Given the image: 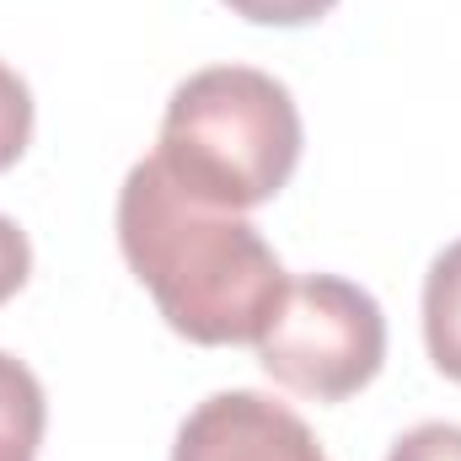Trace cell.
Segmentation results:
<instances>
[{
  "mask_svg": "<svg viewBox=\"0 0 461 461\" xmlns=\"http://www.w3.org/2000/svg\"><path fill=\"white\" fill-rule=\"evenodd\" d=\"M118 247L167 328L204 348L258 344L290 279L258 226L177 188L156 156L118 188Z\"/></svg>",
  "mask_w": 461,
  "mask_h": 461,
  "instance_id": "1",
  "label": "cell"
},
{
  "mask_svg": "<svg viewBox=\"0 0 461 461\" xmlns=\"http://www.w3.org/2000/svg\"><path fill=\"white\" fill-rule=\"evenodd\" d=\"M161 172L204 204L258 210L301 161V108L285 81L252 65H210L188 76L161 118Z\"/></svg>",
  "mask_w": 461,
  "mask_h": 461,
  "instance_id": "2",
  "label": "cell"
},
{
  "mask_svg": "<svg viewBox=\"0 0 461 461\" xmlns=\"http://www.w3.org/2000/svg\"><path fill=\"white\" fill-rule=\"evenodd\" d=\"M386 317L381 301L339 274L285 279L274 317L258 333V365L317 402H344L381 375Z\"/></svg>",
  "mask_w": 461,
  "mask_h": 461,
  "instance_id": "3",
  "label": "cell"
},
{
  "mask_svg": "<svg viewBox=\"0 0 461 461\" xmlns=\"http://www.w3.org/2000/svg\"><path fill=\"white\" fill-rule=\"evenodd\" d=\"M172 461H328L301 413L263 392H215L204 397L183 429Z\"/></svg>",
  "mask_w": 461,
  "mask_h": 461,
  "instance_id": "4",
  "label": "cell"
},
{
  "mask_svg": "<svg viewBox=\"0 0 461 461\" xmlns=\"http://www.w3.org/2000/svg\"><path fill=\"white\" fill-rule=\"evenodd\" d=\"M424 344L440 375L461 381V241H451L424 279Z\"/></svg>",
  "mask_w": 461,
  "mask_h": 461,
  "instance_id": "5",
  "label": "cell"
},
{
  "mask_svg": "<svg viewBox=\"0 0 461 461\" xmlns=\"http://www.w3.org/2000/svg\"><path fill=\"white\" fill-rule=\"evenodd\" d=\"M43 424H49V402L38 375L16 354H0V461H38Z\"/></svg>",
  "mask_w": 461,
  "mask_h": 461,
  "instance_id": "6",
  "label": "cell"
},
{
  "mask_svg": "<svg viewBox=\"0 0 461 461\" xmlns=\"http://www.w3.org/2000/svg\"><path fill=\"white\" fill-rule=\"evenodd\" d=\"M27 140H32V92H27V81L0 59V172H11V167L22 161Z\"/></svg>",
  "mask_w": 461,
  "mask_h": 461,
  "instance_id": "7",
  "label": "cell"
},
{
  "mask_svg": "<svg viewBox=\"0 0 461 461\" xmlns=\"http://www.w3.org/2000/svg\"><path fill=\"white\" fill-rule=\"evenodd\" d=\"M226 5L258 27H306V22H322L339 0H226Z\"/></svg>",
  "mask_w": 461,
  "mask_h": 461,
  "instance_id": "8",
  "label": "cell"
},
{
  "mask_svg": "<svg viewBox=\"0 0 461 461\" xmlns=\"http://www.w3.org/2000/svg\"><path fill=\"white\" fill-rule=\"evenodd\" d=\"M386 461H461V424H419L392 446Z\"/></svg>",
  "mask_w": 461,
  "mask_h": 461,
  "instance_id": "9",
  "label": "cell"
},
{
  "mask_svg": "<svg viewBox=\"0 0 461 461\" xmlns=\"http://www.w3.org/2000/svg\"><path fill=\"white\" fill-rule=\"evenodd\" d=\"M27 274H32V241L11 215H0V306L27 285Z\"/></svg>",
  "mask_w": 461,
  "mask_h": 461,
  "instance_id": "10",
  "label": "cell"
}]
</instances>
